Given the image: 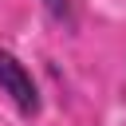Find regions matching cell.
Wrapping results in <instances>:
<instances>
[{"label":"cell","mask_w":126,"mask_h":126,"mask_svg":"<svg viewBox=\"0 0 126 126\" xmlns=\"http://www.w3.org/2000/svg\"><path fill=\"white\" fill-rule=\"evenodd\" d=\"M0 94H8V102H12L24 118H35L39 106H43L32 71H28L12 51H4V47H0Z\"/></svg>","instance_id":"1"},{"label":"cell","mask_w":126,"mask_h":126,"mask_svg":"<svg viewBox=\"0 0 126 126\" xmlns=\"http://www.w3.org/2000/svg\"><path fill=\"white\" fill-rule=\"evenodd\" d=\"M43 8L51 12V20H55V24L75 28V4H71V0H43Z\"/></svg>","instance_id":"2"}]
</instances>
